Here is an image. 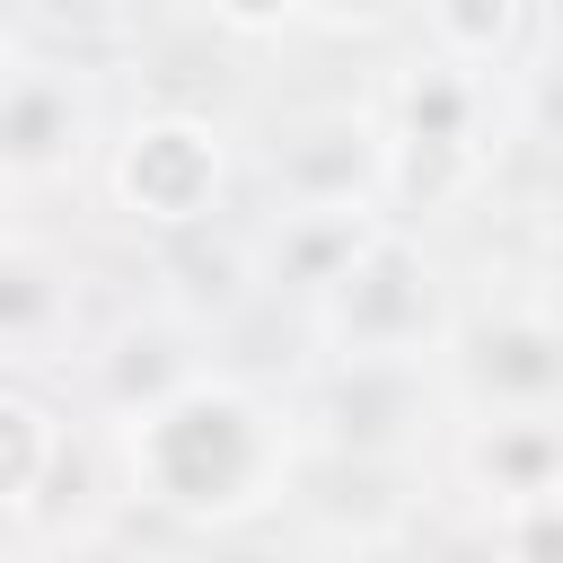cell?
I'll list each match as a JSON object with an SVG mask.
<instances>
[{"label": "cell", "mask_w": 563, "mask_h": 563, "mask_svg": "<svg viewBox=\"0 0 563 563\" xmlns=\"http://www.w3.org/2000/svg\"><path fill=\"white\" fill-rule=\"evenodd\" d=\"M202 378V352H194V325L185 317H167V308H150V317H123L114 334H97L88 343V396H97V413L123 431V422H141V413H158L167 396H185Z\"/></svg>", "instance_id": "8"}, {"label": "cell", "mask_w": 563, "mask_h": 563, "mask_svg": "<svg viewBox=\"0 0 563 563\" xmlns=\"http://www.w3.org/2000/svg\"><path fill=\"white\" fill-rule=\"evenodd\" d=\"M308 18H325V26H387V18H422V0H308Z\"/></svg>", "instance_id": "17"}, {"label": "cell", "mask_w": 563, "mask_h": 563, "mask_svg": "<svg viewBox=\"0 0 563 563\" xmlns=\"http://www.w3.org/2000/svg\"><path fill=\"white\" fill-rule=\"evenodd\" d=\"M510 123L545 150H563V53H537L519 62V88H510Z\"/></svg>", "instance_id": "15"}, {"label": "cell", "mask_w": 563, "mask_h": 563, "mask_svg": "<svg viewBox=\"0 0 563 563\" xmlns=\"http://www.w3.org/2000/svg\"><path fill=\"white\" fill-rule=\"evenodd\" d=\"M0 563H9V554H0Z\"/></svg>", "instance_id": "20"}, {"label": "cell", "mask_w": 563, "mask_h": 563, "mask_svg": "<svg viewBox=\"0 0 563 563\" xmlns=\"http://www.w3.org/2000/svg\"><path fill=\"white\" fill-rule=\"evenodd\" d=\"M440 378L466 413H563V317L545 299L457 308Z\"/></svg>", "instance_id": "5"}, {"label": "cell", "mask_w": 563, "mask_h": 563, "mask_svg": "<svg viewBox=\"0 0 563 563\" xmlns=\"http://www.w3.org/2000/svg\"><path fill=\"white\" fill-rule=\"evenodd\" d=\"M308 325H317L325 361H413V369H440L449 325H457V290H449L440 255L405 220H378L369 246L308 299Z\"/></svg>", "instance_id": "3"}, {"label": "cell", "mask_w": 563, "mask_h": 563, "mask_svg": "<svg viewBox=\"0 0 563 563\" xmlns=\"http://www.w3.org/2000/svg\"><path fill=\"white\" fill-rule=\"evenodd\" d=\"M106 141L97 88L70 62H26V79L0 106V185H62Z\"/></svg>", "instance_id": "7"}, {"label": "cell", "mask_w": 563, "mask_h": 563, "mask_svg": "<svg viewBox=\"0 0 563 563\" xmlns=\"http://www.w3.org/2000/svg\"><path fill=\"white\" fill-rule=\"evenodd\" d=\"M449 475H457V493L484 501V519L554 493L563 484V413H466L449 440Z\"/></svg>", "instance_id": "9"}, {"label": "cell", "mask_w": 563, "mask_h": 563, "mask_svg": "<svg viewBox=\"0 0 563 563\" xmlns=\"http://www.w3.org/2000/svg\"><path fill=\"white\" fill-rule=\"evenodd\" d=\"M264 176H273V211H387V123L378 106H352V97H325V106H299L273 123V150H264Z\"/></svg>", "instance_id": "6"}, {"label": "cell", "mask_w": 563, "mask_h": 563, "mask_svg": "<svg viewBox=\"0 0 563 563\" xmlns=\"http://www.w3.org/2000/svg\"><path fill=\"white\" fill-rule=\"evenodd\" d=\"M545 246H554V273H563V211H554V238H545Z\"/></svg>", "instance_id": "19"}, {"label": "cell", "mask_w": 563, "mask_h": 563, "mask_svg": "<svg viewBox=\"0 0 563 563\" xmlns=\"http://www.w3.org/2000/svg\"><path fill=\"white\" fill-rule=\"evenodd\" d=\"M378 123H387V220H440L457 211L484 167H493V132L510 123V88L440 62V53H413L387 97H378Z\"/></svg>", "instance_id": "2"}, {"label": "cell", "mask_w": 563, "mask_h": 563, "mask_svg": "<svg viewBox=\"0 0 563 563\" xmlns=\"http://www.w3.org/2000/svg\"><path fill=\"white\" fill-rule=\"evenodd\" d=\"M70 273L35 238H0V361H53L70 343Z\"/></svg>", "instance_id": "10"}, {"label": "cell", "mask_w": 563, "mask_h": 563, "mask_svg": "<svg viewBox=\"0 0 563 563\" xmlns=\"http://www.w3.org/2000/svg\"><path fill=\"white\" fill-rule=\"evenodd\" d=\"M528 18H537V0H422V53L475 70V79H501L528 62Z\"/></svg>", "instance_id": "12"}, {"label": "cell", "mask_w": 563, "mask_h": 563, "mask_svg": "<svg viewBox=\"0 0 563 563\" xmlns=\"http://www.w3.org/2000/svg\"><path fill=\"white\" fill-rule=\"evenodd\" d=\"M97 176L123 220L185 238L229 202V132L194 106H150L97 150Z\"/></svg>", "instance_id": "4"}, {"label": "cell", "mask_w": 563, "mask_h": 563, "mask_svg": "<svg viewBox=\"0 0 563 563\" xmlns=\"http://www.w3.org/2000/svg\"><path fill=\"white\" fill-rule=\"evenodd\" d=\"M26 62H35V53H26V44H18L9 26H0V106H9V88L26 79Z\"/></svg>", "instance_id": "18"}, {"label": "cell", "mask_w": 563, "mask_h": 563, "mask_svg": "<svg viewBox=\"0 0 563 563\" xmlns=\"http://www.w3.org/2000/svg\"><path fill=\"white\" fill-rule=\"evenodd\" d=\"M387 211H273V229H264V282L273 290H299V299H317L361 246H369V229H378Z\"/></svg>", "instance_id": "11"}, {"label": "cell", "mask_w": 563, "mask_h": 563, "mask_svg": "<svg viewBox=\"0 0 563 563\" xmlns=\"http://www.w3.org/2000/svg\"><path fill=\"white\" fill-rule=\"evenodd\" d=\"M493 563H563V484L493 510Z\"/></svg>", "instance_id": "14"}, {"label": "cell", "mask_w": 563, "mask_h": 563, "mask_svg": "<svg viewBox=\"0 0 563 563\" xmlns=\"http://www.w3.org/2000/svg\"><path fill=\"white\" fill-rule=\"evenodd\" d=\"M299 466H308L299 413L229 369H202L185 396L114 431L123 493L176 528H255L299 493Z\"/></svg>", "instance_id": "1"}, {"label": "cell", "mask_w": 563, "mask_h": 563, "mask_svg": "<svg viewBox=\"0 0 563 563\" xmlns=\"http://www.w3.org/2000/svg\"><path fill=\"white\" fill-rule=\"evenodd\" d=\"M62 440H70L62 413L35 387L0 378V519H35V501H44L53 466H62Z\"/></svg>", "instance_id": "13"}, {"label": "cell", "mask_w": 563, "mask_h": 563, "mask_svg": "<svg viewBox=\"0 0 563 563\" xmlns=\"http://www.w3.org/2000/svg\"><path fill=\"white\" fill-rule=\"evenodd\" d=\"M229 35H282V26H299L308 18V0H202Z\"/></svg>", "instance_id": "16"}]
</instances>
